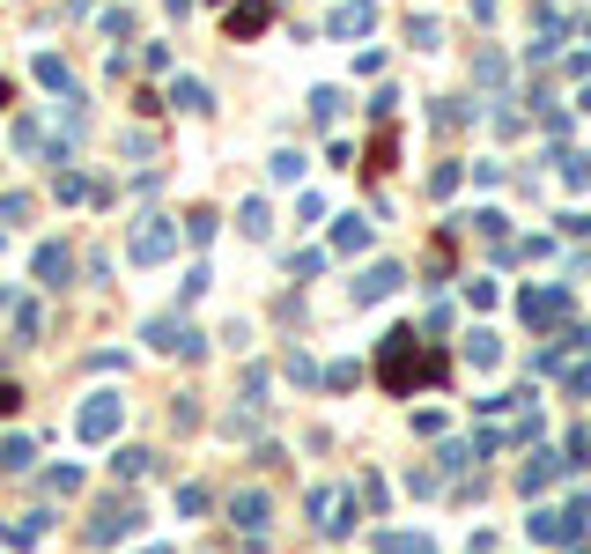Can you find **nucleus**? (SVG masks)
I'll return each mask as SVG.
<instances>
[{"mask_svg": "<svg viewBox=\"0 0 591 554\" xmlns=\"http://www.w3.org/2000/svg\"><path fill=\"white\" fill-rule=\"evenodd\" d=\"M37 82H45V89H60V97H74V74H67L60 52H37Z\"/></svg>", "mask_w": 591, "mask_h": 554, "instance_id": "6e6552de", "label": "nucleus"}, {"mask_svg": "<svg viewBox=\"0 0 591 554\" xmlns=\"http://www.w3.org/2000/svg\"><path fill=\"white\" fill-rule=\"evenodd\" d=\"M148 340H156V348H178V355H200V333L178 326V318H156V326H148Z\"/></svg>", "mask_w": 591, "mask_h": 554, "instance_id": "423d86ee", "label": "nucleus"}, {"mask_svg": "<svg viewBox=\"0 0 591 554\" xmlns=\"http://www.w3.org/2000/svg\"><path fill=\"white\" fill-rule=\"evenodd\" d=\"M74 274V259H67V244H37V281L45 289H60V281Z\"/></svg>", "mask_w": 591, "mask_h": 554, "instance_id": "0eeeda50", "label": "nucleus"}, {"mask_svg": "<svg viewBox=\"0 0 591 554\" xmlns=\"http://www.w3.org/2000/svg\"><path fill=\"white\" fill-rule=\"evenodd\" d=\"M30 466V444L23 436H0V473H23Z\"/></svg>", "mask_w": 591, "mask_h": 554, "instance_id": "f8f14e48", "label": "nucleus"}, {"mask_svg": "<svg viewBox=\"0 0 591 554\" xmlns=\"http://www.w3.org/2000/svg\"><path fill=\"white\" fill-rule=\"evenodd\" d=\"M170 104H178V111H207V89L185 74V82H170Z\"/></svg>", "mask_w": 591, "mask_h": 554, "instance_id": "9b49d317", "label": "nucleus"}, {"mask_svg": "<svg viewBox=\"0 0 591 554\" xmlns=\"http://www.w3.org/2000/svg\"><path fill=\"white\" fill-rule=\"evenodd\" d=\"M15 104V89H8V74H0V111H8Z\"/></svg>", "mask_w": 591, "mask_h": 554, "instance_id": "a211bd4d", "label": "nucleus"}, {"mask_svg": "<svg viewBox=\"0 0 591 554\" xmlns=\"http://www.w3.org/2000/svg\"><path fill=\"white\" fill-rule=\"evenodd\" d=\"M37 532H45V518H15L8 532H0V540H8V547H30V540H37Z\"/></svg>", "mask_w": 591, "mask_h": 554, "instance_id": "4468645a", "label": "nucleus"}, {"mask_svg": "<svg viewBox=\"0 0 591 554\" xmlns=\"http://www.w3.org/2000/svg\"><path fill=\"white\" fill-rule=\"evenodd\" d=\"M148 466H156V458H148V451H119V458H111V473H119V481H141Z\"/></svg>", "mask_w": 591, "mask_h": 554, "instance_id": "ddd939ff", "label": "nucleus"}, {"mask_svg": "<svg viewBox=\"0 0 591 554\" xmlns=\"http://www.w3.org/2000/svg\"><path fill=\"white\" fill-rule=\"evenodd\" d=\"M119 414H126V399H119V392H97V399L82 407V422H74V429H82L89 444H104V436L119 429Z\"/></svg>", "mask_w": 591, "mask_h": 554, "instance_id": "7ed1b4c3", "label": "nucleus"}, {"mask_svg": "<svg viewBox=\"0 0 591 554\" xmlns=\"http://www.w3.org/2000/svg\"><path fill=\"white\" fill-rule=\"evenodd\" d=\"M133 525H141V510H133V503H104L97 518H89V540H97V547H111V540H126Z\"/></svg>", "mask_w": 591, "mask_h": 554, "instance_id": "20e7f679", "label": "nucleus"}, {"mask_svg": "<svg viewBox=\"0 0 591 554\" xmlns=\"http://www.w3.org/2000/svg\"><path fill=\"white\" fill-rule=\"evenodd\" d=\"M185 237L207 244V237H215V215H207V207H193V215H185Z\"/></svg>", "mask_w": 591, "mask_h": 554, "instance_id": "2eb2a0df", "label": "nucleus"}, {"mask_svg": "<svg viewBox=\"0 0 591 554\" xmlns=\"http://www.w3.org/2000/svg\"><path fill=\"white\" fill-rule=\"evenodd\" d=\"M230 518H237L244 532H259V525H266V495H237V503H230Z\"/></svg>", "mask_w": 591, "mask_h": 554, "instance_id": "9d476101", "label": "nucleus"}, {"mask_svg": "<svg viewBox=\"0 0 591 554\" xmlns=\"http://www.w3.org/2000/svg\"><path fill=\"white\" fill-rule=\"evenodd\" d=\"M266 23H274V0H237L230 8V37H259Z\"/></svg>", "mask_w": 591, "mask_h": 554, "instance_id": "39448f33", "label": "nucleus"}, {"mask_svg": "<svg viewBox=\"0 0 591 554\" xmlns=\"http://www.w3.org/2000/svg\"><path fill=\"white\" fill-rule=\"evenodd\" d=\"M170 244H178V229H170L163 215H141V222H133V244H126V252L148 266V259H170Z\"/></svg>", "mask_w": 591, "mask_h": 554, "instance_id": "f03ea898", "label": "nucleus"}, {"mask_svg": "<svg viewBox=\"0 0 591 554\" xmlns=\"http://www.w3.org/2000/svg\"><path fill=\"white\" fill-rule=\"evenodd\" d=\"M392 281H399L392 266H370V274L355 281V296H362V303H377V296H392Z\"/></svg>", "mask_w": 591, "mask_h": 554, "instance_id": "1a4fd4ad", "label": "nucleus"}, {"mask_svg": "<svg viewBox=\"0 0 591 554\" xmlns=\"http://www.w3.org/2000/svg\"><path fill=\"white\" fill-rule=\"evenodd\" d=\"M436 370H444V362H436L414 333H392V340H385V362H377V377H385L392 392H407L414 377H436Z\"/></svg>", "mask_w": 591, "mask_h": 554, "instance_id": "f257e3e1", "label": "nucleus"}, {"mask_svg": "<svg viewBox=\"0 0 591 554\" xmlns=\"http://www.w3.org/2000/svg\"><path fill=\"white\" fill-rule=\"evenodd\" d=\"M185 8H193V0H170V15H185Z\"/></svg>", "mask_w": 591, "mask_h": 554, "instance_id": "6ab92c4d", "label": "nucleus"}, {"mask_svg": "<svg viewBox=\"0 0 591 554\" xmlns=\"http://www.w3.org/2000/svg\"><path fill=\"white\" fill-rule=\"evenodd\" d=\"M156 554H163V547H156Z\"/></svg>", "mask_w": 591, "mask_h": 554, "instance_id": "aec40b11", "label": "nucleus"}, {"mask_svg": "<svg viewBox=\"0 0 591 554\" xmlns=\"http://www.w3.org/2000/svg\"><path fill=\"white\" fill-rule=\"evenodd\" d=\"M15 407H23V392H15V385H8V377H0V422H8V414H15Z\"/></svg>", "mask_w": 591, "mask_h": 554, "instance_id": "f3484780", "label": "nucleus"}, {"mask_svg": "<svg viewBox=\"0 0 591 554\" xmlns=\"http://www.w3.org/2000/svg\"><path fill=\"white\" fill-rule=\"evenodd\" d=\"M362 23H370V0H355V8H340V15H333V30H362Z\"/></svg>", "mask_w": 591, "mask_h": 554, "instance_id": "dca6fc26", "label": "nucleus"}]
</instances>
